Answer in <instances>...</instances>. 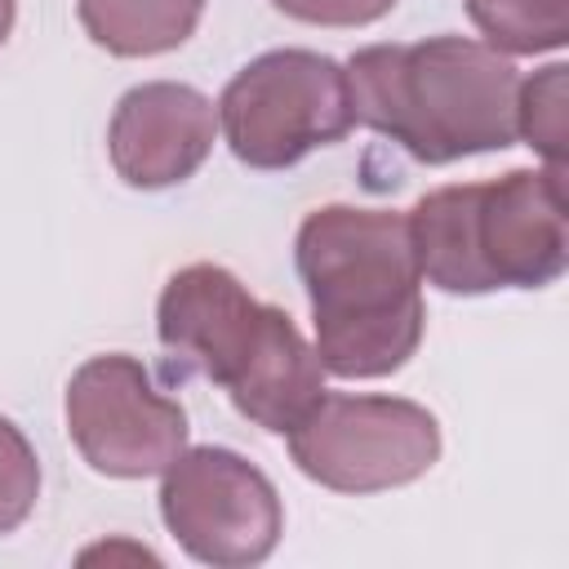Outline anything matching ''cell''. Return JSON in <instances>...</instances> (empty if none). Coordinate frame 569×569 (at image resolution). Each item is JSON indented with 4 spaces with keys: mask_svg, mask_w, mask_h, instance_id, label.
<instances>
[{
    "mask_svg": "<svg viewBox=\"0 0 569 569\" xmlns=\"http://www.w3.org/2000/svg\"><path fill=\"white\" fill-rule=\"evenodd\" d=\"M293 267L316 320V356L338 378H387L422 342V271L396 209L325 204L293 240Z\"/></svg>",
    "mask_w": 569,
    "mask_h": 569,
    "instance_id": "cell-1",
    "label": "cell"
},
{
    "mask_svg": "<svg viewBox=\"0 0 569 569\" xmlns=\"http://www.w3.org/2000/svg\"><path fill=\"white\" fill-rule=\"evenodd\" d=\"M156 333L173 369L218 382L262 431L284 436L325 396V365L289 311L258 302L218 262H191L169 276Z\"/></svg>",
    "mask_w": 569,
    "mask_h": 569,
    "instance_id": "cell-2",
    "label": "cell"
},
{
    "mask_svg": "<svg viewBox=\"0 0 569 569\" xmlns=\"http://www.w3.org/2000/svg\"><path fill=\"white\" fill-rule=\"evenodd\" d=\"M356 124L422 164H449L516 142V67L467 36L369 44L347 62Z\"/></svg>",
    "mask_w": 569,
    "mask_h": 569,
    "instance_id": "cell-3",
    "label": "cell"
},
{
    "mask_svg": "<svg viewBox=\"0 0 569 569\" xmlns=\"http://www.w3.org/2000/svg\"><path fill=\"white\" fill-rule=\"evenodd\" d=\"M565 169H507L427 191L409 213L413 258L445 293L542 289L569 262Z\"/></svg>",
    "mask_w": 569,
    "mask_h": 569,
    "instance_id": "cell-4",
    "label": "cell"
},
{
    "mask_svg": "<svg viewBox=\"0 0 569 569\" xmlns=\"http://www.w3.org/2000/svg\"><path fill=\"white\" fill-rule=\"evenodd\" d=\"M227 147L249 169H289L351 133L347 67L316 49H271L240 67L218 98Z\"/></svg>",
    "mask_w": 569,
    "mask_h": 569,
    "instance_id": "cell-5",
    "label": "cell"
},
{
    "mask_svg": "<svg viewBox=\"0 0 569 569\" xmlns=\"http://www.w3.org/2000/svg\"><path fill=\"white\" fill-rule=\"evenodd\" d=\"M284 436L298 471L333 493L400 489L440 458V422L400 396L325 391Z\"/></svg>",
    "mask_w": 569,
    "mask_h": 569,
    "instance_id": "cell-6",
    "label": "cell"
},
{
    "mask_svg": "<svg viewBox=\"0 0 569 569\" xmlns=\"http://www.w3.org/2000/svg\"><path fill=\"white\" fill-rule=\"evenodd\" d=\"M160 516L178 547L213 569L262 565L284 529L276 485L240 453L200 445L164 467Z\"/></svg>",
    "mask_w": 569,
    "mask_h": 569,
    "instance_id": "cell-7",
    "label": "cell"
},
{
    "mask_svg": "<svg viewBox=\"0 0 569 569\" xmlns=\"http://www.w3.org/2000/svg\"><path fill=\"white\" fill-rule=\"evenodd\" d=\"M67 436L93 471L142 480L160 476L187 449V413L151 382L142 360L107 351L84 360L67 382Z\"/></svg>",
    "mask_w": 569,
    "mask_h": 569,
    "instance_id": "cell-8",
    "label": "cell"
},
{
    "mask_svg": "<svg viewBox=\"0 0 569 569\" xmlns=\"http://www.w3.org/2000/svg\"><path fill=\"white\" fill-rule=\"evenodd\" d=\"M218 111L213 102L178 80L133 84L111 116L107 156L116 173L138 191L187 182L213 151Z\"/></svg>",
    "mask_w": 569,
    "mask_h": 569,
    "instance_id": "cell-9",
    "label": "cell"
},
{
    "mask_svg": "<svg viewBox=\"0 0 569 569\" xmlns=\"http://www.w3.org/2000/svg\"><path fill=\"white\" fill-rule=\"evenodd\" d=\"M84 36L116 58H151L191 40L204 0H76Z\"/></svg>",
    "mask_w": 569,
    "mask_h": 569,
    "instance_id": "cell-10",
    "label": "cell"
},
{
    "mask_svg": "<svg viewBox=\"0 0 569 569\" xmlns=\"http://www.w3.org/2000/svg\"><path fill=\"white\" fill-rule=\"evenodd\" d=\"M467 18L498 53H547L569 40V0H467Z\"/></svg>",
    "mask_w": 569,
    "mask_h": 569,
    "instance_id": "cell-11",
    "label": "cell"
},
{
    "mask_svg": "<svg viewBox=\"0 0 569 569\" xmlns=\"http://www.w3.org/2000/svg\"><path fill=\"white\" fill-rule=\"evenodd\" d=\"M516 133L547 156V164L565 169V67H547L516 93Z\"/></svg>",
    "mask_w": 569,
    "mask_h": 569,
    "instance_id": "cell-12",
    "label": "cell"
},
{
    "mask_svg": "<svg viewBox=\"0 0 569 569\" xmlns=\"http://www.w3.org/2000/svg\"><path fill=\"white\" fill-rule=\"evenodd\" d=\"M40 498V458L31 440L0 418V533H13Z\"/></svg>",
    "mask_w": 569,
    "mask_h": 569,
    "instance_id": "cell-13",
    "label": "cell"
},
{
    "mask_svg": "<svg viewBox=\"0 0 569 569\" xmlns=\"http://www.w3.org/2000/svg\"><path fill=\"white\" fill-rule=\"evenodd\" d=\"M284 18L311 27H365L396 9V0H271Z\"/></svg>",
    "mask_w": 569,
    "mask_h": 569,
    "instance_id": "cell-14",
    "label": "cell"
},
{
    "mask_svg": "<svg viewBox=\"0 0 569 569\" xmlns=\"http://www.w3.org/2000/svg\"><path fill=\"white\" fill-rule=\"evenodd\" d=\"M13 13H18V0H0V44H4L9 31H13Z\"/></svg>",
    "mask_w": 569,
    "mask_h": 569,
    "instance_id": "cell-15",
    "label": "cell"
}]
</instances>
